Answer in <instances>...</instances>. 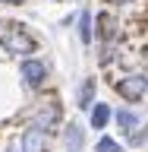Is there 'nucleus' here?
<instances>
[{"label": "nucleus", "instance_id": "nucleus-2", "mask_svg": "<svg viewBox=\"0 0 148 152\" xmlns=\"http://www.w3.org/2000/svg\"><path fill=\"white\" fill-rule=\"evenodd\" d=\"M60 124H63V104L60 98H44V102H38L32 111H28V127H35V130L47 133V136H54L60 130Z\"/></svg>", "mask_w": 148, "mask_h": 152}, {"label": "nucleus", "instance_id": "nucleus-13", "mask_svg": "<svg viewBox=\"0 0 148 152\" xmlns=\"http://www.w3.org/2000/svg\"><path fill=\"white\" fill-rule=\"evenodd\" d=\"M145 142H148V124H139L132 133H126V146H132V149H139Z\"/></svg>", "mask_w": 148, "mask_h": 152}, {"label": "nucleus", "instance_id": "nucleus-5", "mask_svg": "<svg viewBox=\"0 0 148 152\" xmlns=\"http://www.w3.org/2000/svg\"><path fill=\"white\" fill-rule=\"evenodd\" d=\"M95 35L101 38V41H120V19L113 16V13H98L95 16Z\"/></svg>", "mask_w": 148, "mask_h": 152}, {"label": "nucleus", "instance_id": "nucleus-12", "mask_svg": "<svg viewBox=\"0 0 148 152\" xmlns=\"http://www.w3.org/2000/svg\"><path fill=\"white\" fill-rule=\"evenodd\" d=\"M117 57H120V41H101V48H98V64L110 66Z\"/></svg>", "mask_w": 148, "mask_h": 152}, {"label": "nucleus", "instance_id": "nucleus-9", "mask_svg": "<svg viewBox=\"0 0 148 152\" xmlns=\"http://www.w3.org/2000/svg\"><path fill=\"white\" fill-rule=\"evenodd\" d=\"M113 121V108L104 102H95L88 108V124H92V130H107V124Z\"/></svg>", "mask_w": 148, "mask_h": 152}, {"label": "nucleus", "instance_id": "nucleus-11", "mask_svg": "<svg viewBox=\"0 0 148 152\" xmlns=\"http://www.w3.org/2000/svg\"><path fill=\"white\" fill-rule=\"evenodd\" d=\"M113 121H117V127H120L123 133H132L142 124V117H139V111H132V108H120V111H113Z\"/></svg>", "mask_w": 148, "mask_h": 152}, {"label": "nucleus", "instance_id": "nucleus-1", "mask_svg": "<svg viewBox=\"0 0 148 152\" xmlns=\"http://www.w3.org/2000/svg\"><path fill=\"white\" fill-rule=\"evenodd\" d=\"M6 32H0V51L6 57H32L38 51V38L28 32L22 22H9L3 26Z\"/></svg>", "mask_w": 148, "mask_h": 152}, {"label": "nucleus", "instance_id": "nucleus-4", "mask_svg": "<svg viewBox=\"0 0 148 152\" xmlns=\"http://www.w3.org/2000/svg\"><path fill=\"white\" fill-rule=\"evenodd\" d=\"M113 92L120 95L126 104H139L148 98V76L145 73H126L113 83Z\"/></svg>", "mask_w": 148, "mask_h": 152}, {"label": "nucleus", "instance_id": "nucleus-14", "mask_svg": "<svg viewBox=\"0 0 148 152\" xmlns=\"http://www.w3.org/2000/svg\"><path fill=\"white\" fill-rule=\"evenodd\" d=\"M95 152H123V142L113 140V136H98L95 142Z\"/></svg>", "mask_w": 148, "mask_h": 152}, {"label": "nucleus", "instance_id": "nucleus-7", "mask_svg": "<svg viewBox=\"0 0 148 152\" xmlns=\"http://www.w3.org/2000/svg\"><path fill=\"white\" fill-rule=\"evenodd\" d=\"M63 146H66V152H82L85 149V127L79 121H69L63 127Z\"/></svg>", "mask_w": 148, "mask_h": 152}, {"label": "nucleus", "instance_id": "nucleus-10", "mask_svg": "<svg viewBox=\"0 0 148 152\" xmlns=\"http://www.w3.org/2000/svg\"><path fill=\"white\" fill-rule=\"evenodd\" d=\"M76 32H79V41H82L85 48L95 41V16H92V10H82V13L76 16Z\"/></svg>", "mask_w": 148, "mask_h": 152}, {"label": "nucleus", "instance_id": "nucleus-17", "mask_svg": "<svg viewBox=\"0 0 148 152\" xmlns=\"http://www.w3.org/2000/svg\"><path fill=\"white\" fill-rule=\"evenodd\" d=\"M0 28H3V22H0Z\"/></svg>", "mask_w": 148, "mask_h": 152}, {"label": "nucleus", "instance_id": "nucleus-16", "mask_svg": "<svg viewBox=\"0 0 148 152\" xmlns=\"http://www.w3.org/2000/svg\"><path fill=\"white\" fill-rule=\"evenodd\" d=\"M0 3H6V7H22L25 0H0Z\"/></svg>", "mask_w": 148, "mask_h": 152}, {"label": "nucleus", "instance_id": "nucleus-3", "mask_svg": "<svg viewBox=\"0 0 148 152\" xmlns=\"http://www.w3.org/2000/svg\"><path fill=\"white\" fill-rule=\"evenodd\" d=\"M19 79H22V86L25 89H32V92H41L47 86V79H51V64H47L44 57H22L19 60Z\"/></svg>", "mask_w": 148, "mask_h": 152}, {"label": "nucleus", "instance_id": "nucleus-8", "mask_svg": "<svg viewBox=\"0 0 148 152\" xmlns=\"http://www.w3.org/2000/svg\"><path fill=\"white\" fill-rule=\"evenodd\" d=\"M95 95H98V79L95 76H85L82 83H79V89H76V108L79 111H88L95 104Z\"/></svg>", "mask_w": 148, "mask_h": 152}, {"label": "nucleus", "instance_id": "nucleus-6", "mask_svg": "<svg viewBox=\"0 0 148 152\" xmlns=\"http://www.w3.org/2000/svg\"><path fill=\"white\" fill-rule=\"evenodd\" d=\"M19 146H22V152H51V136L35 127H25L19 133Z\"/></svg>", "mask_w": 148, "mask_h": 152}, {"label": "nucleus", "instance_id": "nucleus-15", "mask_svg": "<svg viewBox=\"0 0 148 152\" xmlns=\"http://www.w3.org/2000/svg\"><path fill=\"white\" fill-rule=\"evenodd\" d=\"M3 152H22V146H19V136H13V140L3 146Z\"/></svg>", "mask_w": 148, "mask_h": 152}]
</instances>
